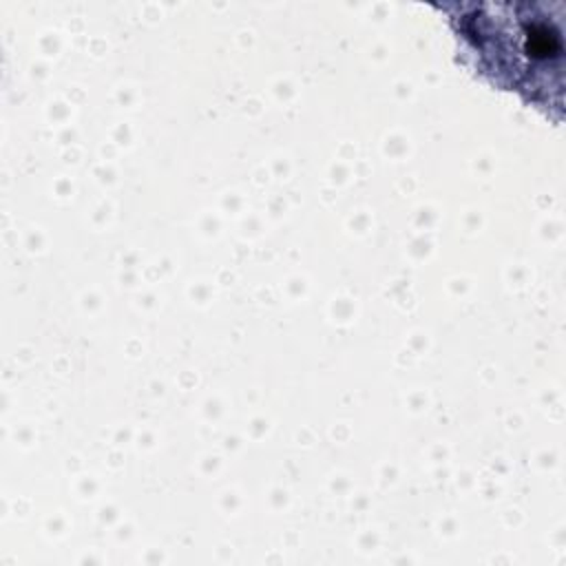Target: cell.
<instances>
[{"label":"cell","instance_id":"obj_1","mask_svg":"<svg viewBox=\"0 0 566 566\" xmlns=\"http://www.w3.org/2000/svg\"><path fill=\"white\" fill-rule=\"evenodd\" d=\"M464 62L491 86L562 122L564 31L562 4H449Z\"/></svg>","mask_w":566,"mask_h":566}]
</instances>
